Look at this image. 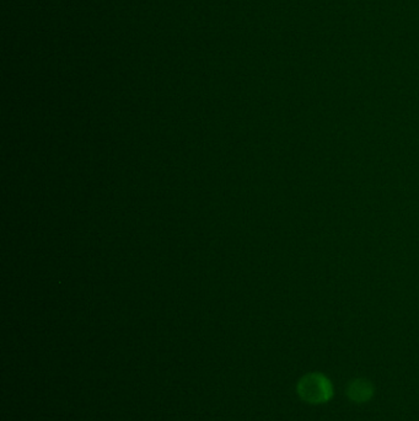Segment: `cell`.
<instances>
[{"label": "cell", "mask_w": 419, "mask_h": 421, "mask_svg": "<svg viewBox=\"0 0 419 421\" xmlns=\"http://www.w3.org/2000/svg\"><path fill=\"white\" fill-rule=\"evenodd\" d=\"M333 388L324 374H309L299 381L298 395L309 404H322L331 399Z\"/></svg>", "instance_id": "6da1fadb"}, {"label": "cell", "mask_w": 419, "mask_h": 421, "mask_svg": "<svg viewBox=\"0 0 419 421\" xmlns=\"http://www.w3.org/2000/svg\"><path fill=\"white\" fill-rule=\"evenodd\" d=\"M347 395L356 403H367L374 395V387L367 379H354L348 385Z\"/></svg>", "instance_id": "7a4b0ae2"}]
</instances>
